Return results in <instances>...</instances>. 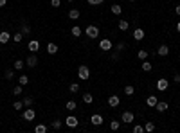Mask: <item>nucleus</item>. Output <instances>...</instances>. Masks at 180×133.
<instances>
[{
    "instance_id": "1",
    "label": "nucleus",
    "mask_w": 180,
    "mask_h": 133,
    "mask_svg": "<svg viewBox=\"0 0 180 133\" xmlns=\"http://www.w3.org/2000/svg\"><path fill=\"white\" fill-rule=\"evenodd\" d=\"M78 77L83 79V81H88V79H90V68H88L87 65H79V68H78Z\"/></svg>"
},
{
    "instance_id": "2",
    "label": "nucleus",
    "mask_w": 180,
    "mask_h": 133,
    "mask_svg": "<svg viewBox=\"0 0 180 133\" xmlns=\"http://www.w3.org/2000/svg\"><path fill=\"white\" fill-rule=\"evenodd\" d=\"M85 34H87L90 40H96V38L99 36V29H97L96 25H88V27L85 29Z\"/></svg>"
},
{
    "instance_id": "3",
    "label": "nucleus",
    "mask_w": 180,
    "mask_h": 133,
    "mask_svg": "<svg viewBox=\"0 0 180 133\" xmlns=\"http://www.w3.org/2000/svg\"><path fill=\"white\" fill-rule=\"evenodd\" d=\"M22 117H23V121H34V119H36V112H34L31 106H27V108L23 110V115H22Z\"/></svg>"
},
{
    "instance_id": "4",
    "label": "nucleus",
    "mask_w": 180,
    "mask_h": 133,
    "mask_svg": "<svg viewBox=\"0 0 180 133\" xmlns=\"http://www.w3.org/2000/svg\"><path fill=\"white\" fill-rule=\"evenodd\" d=\"M121 121H123L124 124H132V122L135 121V115H133V112H124V113L121 115Z\"/></svg>"
},
{
    "instance_id": "5",
    "label": "nucleus",
    "mask_w": 180,
    "mask_h": 133,
    "mask_svg": "<svg viewBox=\"0 0 180 133\" xmlns=\"http://www.w3.org/2000/svg\"><path fill=\"white\" fill-rule=\"evenodd\" d=\"M99 49H101V50H105V52H108V50L112 49V41H110L108 38L101 40V41H99Z\"/></svg>"
},
{
    "instance_id": "6",
    "label": "nucleus",
    "mask_w": 180,
    "mask_h": 133,
    "mask_svg": "<svg viewBox=\"0 0 180 133\" xmlns=\"http://www.w3.org/2000/svg\"><path fill=\"white\" fill-rule=\"evenodd\" d=\"M25 65H27V67H31V68H34V67L38 65V58L34 56V52H32V54H31V56L25 59Z\"/></svg>"
},
{
    "instance_id": "7",
    "label": "nucleus",
    "mask_w": 180,
    "mask_h": 133,
    "mask_svg": "<svg viewBox=\"0 0 180 133\" xmlns=\"http://www.w3.org/2000/svg\"><path fill=\"white\" fill-rule=\"evenodd\" d=\"M103 121H105V119H103L99 113H94V115H90V122H92L94 126H101V124H103Z\"/></svg>"
},
{
    "instance_id": "8",
    "label": "nucleus",
    "mask_w": 180,
    "mask_h": 133,
    "mask_svg": "<svg viewBox=\"0 0 180 133\" xmlns=\"http://www.w3.org/2000/svg\"><path fill=\"white\" fill-rule=\"evenodd\" d=\"M65 124H67L69 128H76V126L79 124V121H78V119H76L74 115H69V117L65 119Z\"/></svg>"
},
{
    "instance_id": "9",
    "label": "nucleus",
    "mask_w": 180,
    "mask_h": 133,
    "mask_svg": "<svg viewBox=\"0 0 180 133\" xmlns=\"http://www.w3.org/2000/svg\"><path fill=\"white\" fill-rule=\"evenodd\" d=\"M27 49H29L31 52H38V50H40V41H38V40H31L29 45H27Z\"/></svg>"
},
{
    "instance_id": "10",
    "label": "nucleus",
    "mask_w": 180,
    "mask_h": 133,
    "mask_svg": "<svg viewBox=\"0 0 180 133\" xmlns=\"http://www.w3.org/2000/svg\"><path fill=\"white\" fill-rule=\"evenodd\" d=\"M168 79H164V77H160L159 81H157V90H160V92H164V90H168Z\"/></svg>"
},
{
    "instance_id": "11",
    "label": "nucleus",
    "mask_w": 180,
    "mask_h": 133,
    "mask_svg": "<svg viewBox=\"0 0 180 133\" xmlns=\"http://www.w3.org/2000/svg\"><path fill=\"white\" fill-rule=\"evenodd\" d=\"M169 108V104L166 103V101H157V104H155V110L157 112H166Z\"/></svg>"
},
{
    "instance_id": "12",
    "label": "nucleus",
    "mask_w": 180,
    "mask_h": 133,
    "mask_svg": "<svg viewBox=\"0 0 180 133\" xmlns=\"http://www.w3.org/2000/svg\"><path fill=\"white\" fill-rule=\"evenodd\" d=\"M119 103H121V99H119V95H110V97H108V104H110L112 108H115V106H119Z\"/></svg>"
},
{
    "instance_id": "13",
    "label": "nucleus",
    "mask_w": 180,
    "mask_h": 133,
    "mask_svg": "<svg viewBox=\"0 0 180 133\" xmlns=\"http://www.w3.org/2000/svg\"><path fill=\"white\" fill-rule=\"evenodd\" d=\"M157 54H159V56H168V54H169V47H168V45H160V47L157 49Z\"/></svg>"
},
{
    "instance_id": "14",
    "label": "nucleus",
    "mask_w": 180,
    "mask_h": 133,
    "mask_svg": "<svg viewBox=\"0 0 180 133\" xmlns=\"http://www.w3.org/2000/svg\"><path fill=\"white\" fill-rule=\"evenodd\" d=\"M9 40H11V34H9L7 31H2V32H0V43H4V45H5Z\"/></svg>"
},
{
    "instance_id": "15",
    "label": "nucleus",
    "mask_w": 180,
    "mask_h": 133,
    "mask_svg": "<svg viewBox=\"0 0 180 133\" xmlns=\"http://www.w3.org/2000/svg\"><path fill=\"white\" fill-rule=\"evenodd\" d=\"M11 40H13L14 43H20V41L23 40V34H22V31H16V32H14V34L11 36Z\"/></svg>"
},
{
    "instance_id": "16",
    "label": "nucleus",
    "mask_w": 180,
    "mask_h": 133,
    "mask_svg": "<svg viewBox=\"0 0 180 133\" xmlns=\"http://www.w3.org/2000/svg\"><path fill=\"white\" fill-rule=\"evenodd\" d=\"M47 52H49V54H56V52H58V45L52 43V41L47 43Z\"/></svg>"
},
{
    "instance_id": "17",
    "label": "nucleus",
    "mask_w": 180,
    "mask_h": 133,
    "mask_svg": "<svg viewBox=\"0 0 180 133\" xmlns=\"http://www.w3.org/2000/svg\"><path fill=\"white\" fill-rule=\"evenodd\" d=\"M133 38H135V40H142V38H144V31L137 27V29L133 31Z\"/></svg>"
},
{
    "instance_id": "18",
    "label": "nucleus",
    "mask_w": 180,
    "mask_h": 133,
    "mask_svg": "<svg viewBox=\"0 0 180 133\" xmlns=\"http://www.w3.org/2000/svg\"><path fill=\"white\" fill-rule=\"evenodd\" d=\"M83 103L92 104V103H94V95H92V94H88V92H87V94H83Z\"/></svg>"
},
{
    "instance_id": "19",
    "label": "nucleus",
    "mask_w": 180,
    "mask_h": 133,
    "mask_svg": "<svg viewBox=\"0 0 180 133\" xmlns=\"http://www.w3.org/2000/svg\"><path fill=\"white\" fill-rule=\"evenodd\" d=\"M157 101H159V99H157L155 95H150V97L146 99V104H148V106H151V108H155V104H157Z\"/></svg>"
},
{
    "instance_id": "20",
    "label": "nucleus",
    "mask_w": 180,
    "mask_h": 133,
    "mask_svg": "<svg viewBox=\"0 0 180 133\" xmlns=\"http://www.w3.org/2000/svg\"><path fill=\"white\" fill-rule=\"evenodd\" d=\"M29 83V76H25V74H22L20 77H18V85H22V86H25Z\"/></svg>"
},
{
    "instance_id": "21",
    "label": "nucleus",
    "mask_w": 180,
    "mask_h": 133,
    "mask_svg": "<svg viewBox=\"0 0 180 133\" xmlns=\"http://www.w3.org/2000/svg\"><path fill=\"white\" fill-rule=\"evenodd\" d=\"M65 108H67L69 112H74V110L78 108V104H76V101H67V104H65Z\"/></svg>"
},
{
    "instance_id": "22",
    "label": "nucleus",
    "mask_w": 180,
    "mask_h": 133,
    "mask_svg": "<svg viewBox=\"0 0 180 133\" xmlns=\"http://www.w3.org/2000/svg\"><path fill=\"white\" fill-rule=\"evenodd\" d=\"M69 18L78 20V18H79V11H78V9H70V11H69Z\"/></svg>"
},
{
    "instance_id": "23",
    "label": "nucleus",
    "mask_w": 180,
    "mask_h": 133,
    "mask_svg": "<svg viewBox=\"0 0 180 133\" xmlns=\"http://www.w3.org/2000/svg\"><path fill=\"white\" fill-rule=\"evenodd\" d=\"M128 27H130V23L126 20H119V31H128Z\"/></svg>"
},
{
    "instance_id": "24",
    "label": "nucleus",
    "mask_w": 180,
    "mask_h": 133,
    "mask_svg": "<svg viewBox=\"0 0 180 133\" xmlns=\"http://www.w3.org/2000/svg\"><path fill=\"white\" fill-rule=\"evenodd\" d=\"M23 65H25V61L16 59V61H14V65H13V68H14V70H22V68H23Z\"/></svg>"
},
{
    "instance_id": "25",
    "label": "nucleus",
    "mask_w": 180,
    "mask_h": 133,
    "mask_svg": "<svg viewBox=\"0 0 180 133\" xmlns=\"http://www.w3.org/2000/svg\"><path fill=\"white\" fill-rule=\"evenodd\" d=\"M13 94H14L16 97H18V95H22V94H23V86H22V85H16V86L13 88Z\"/></svg>"
},
{
    "instance_id": "26",
    "label": "nucleus",
    "mask_w": 180,
    "mask_h": 133,
    "mask_svg": "<svg viewBox=\"0 0 180 133\" xmlns=\"http://www.w3.org/2000/svg\"><path fill=\"white\" fill-rule=\"evenodd\" d=\"M112 13H114V14H121V13H123V7H121L119 4H114V5H112Z\"/></svg>"
},
{
    "instance_id": "27",
    "label": "nucleus",
    "mask_w": 180,
    "mask_h": 133,
    "mask_svg": "<svg viewBox=\"0 0 180 133\" xmlns=\"http://www.w3.org/2000/svg\"><path fill=\"white\" fill-rule=\"evenodd\" d=\"M124 94H126V95H133V94H135V88H133L132 85H126V86H124Z\"/></svg>"
},
{
    "instance_id": "28",
    "label": "nucleus",
    "mask_w": 180,
    "mask_h": 133,
    "mask_svg": "<svg viewBox=\"0 0 180 133\" xmlns=\"http://www.w3.org/2000/svg\"><path fill=\"white\" fill-rule=\"evenodd\" d=\"M13 108H14L16 112H22V110H23V101H14Z\"/></svg>"
},
{
    "instance_id": "29",
    "label": "nucleus",
    "mask_w": 180,
    "mask_h": 133,
    "mask_svg": "<svg viewBox=\"0 0 180 133\" xmlns=\"http://www.w3.org/2000/svg\"><path fill=\"white\" fill-rule=\"evenodd\" d=\"M70 32H72V34H74V36L78 38V36H81V27H78V25H74V27L70 29Z\"/></svg>"
},
{
    "instance_id": "30",
    "label": "nucleus",
    "mask_w": 180,
    "mask_h": 133,
    "mask_svg": "<svg viewBox=\"0 0 180 133\" xmlns=\"http://www.w3.org/2000/svg\"><path fill=\"white\" fill-rule=\"evenodd\" d=\"M137 58H139V59H142V61H144V59H146V58H148V50H144V49H142V50H139V52H137Z\"/></svg>"
},
{
    "instance_id": "31",
    "label": "nucleus",
    "mask_w": 180,
    "mask_h": 133,
    "mask_svg": "<svg viewBox=\"0 0 180 133\" xmlns=\"http://www.w3.org/2000/svg\"><path fill=\"white\" fill-rule=\"evenodd\" d=\"M151 68H153V65H151L150 61H146V59H144V63H142V70H144V72H150Z\"/></svg>"
},
{
    "instance_id": "32",
    "label": "nucleus",
    "mask_w": 180,
    "mask_h": 133,
    "mask_svg": "<svg viewBox=\"0 0 180 133\" xmlns=\"http://www.w3.org/2000/svg\"><path fill=\"white\" fill-rule=\"evenodd\" d=\"M13 77H14V70H13V68H7V70H5V79L11 81Z\"/></svg>"
},
{
    "instance_id": "33",
    "label": "nucleus",
    "mask_w": 180,
    "mask_h": 133,
    "mask_svg": "<svg viewBox=\"0 0 180 133\" xmlns=\"http://www.w3.org/2000/svg\"><path fill=\"white\" fill-rule=\"evenodd\" d=\"M155 130V124L151 122V121H148L146 124H144V131H153Z\"/></svg>"
},
{
    "instance_id": "34",
    "label": "nucleus",
    "mask_w": 180,
    "mask_h": 133,
    "mask_svg": "<svg viewBox=\"0 0 180 133\" xmlns=\"http://www.w3.org/2000/svg\"><path fill=\"white\" fill-rule=\"evenodd\" d=\"M34 131L36 133H45L47 131V126H45V124H38V126L34 128Z\"/></svg>"
},
{
    "instance_id": "35",
    "label": "nucleus",
    "mask_w": 180,
    "mask_h": 133,
    "mask_svg": "<svg viewBox=\"0 0 180 133\" xmlns=\"http://www.w3.org/2000/svg\"><path fill=\"white\" fill-rule=\"evenodd\" d=\"M69 90H70V94H76V92H79V85H78V83H72V85L69 86Z\"/></svg>"
},
{
    "instance_id": "36",
    "label": "nucleus",
    "mask_w": 180,
    "mask_h": 133,
    "mask_svg": "<svg viewBox=\"0 0 180 133\" xmlns=\"http://www.w3.org/2000/svg\"><path fill=\"white\" fill-rule=\"evenodd\" d=\"M119 128H121V122H119V121H112V122H110V130L115 131V130H119Z\"/></svg>"
},
{
    "instance_id": "37",
    "label": "nucleus",
    "mask_w": 180,
    "mask_h": 133,
    "mask_svg": "<svg viewBox=\"0 0 180 133\" xmlns=\"http://www.w3.org/2000/svg\"><path fill=\"white\" fill-rule=\"evenodd\" d=\"M29 32H31V27H29L27 23H22V34L25 36V34H29Z\"/></svg>"
},
{
    "instance_id": "38",
    "label": "nucleus",
    "mask_w": 180,
    "mask_h": 133,
    "mask_svg": "<svg viewBox=\"0 0 180 133\" xmlns=\"http://www.w3.org/2000/svg\"><path fill=\"white\" fill-rule=\"evenodd\" d=\"M31 104H32V97H31V95L23 97V106H31Z\"/></svg>"
},
{
    "instance_id": "39",
    "label": "nucleus",
    "mask_w": 180,
    "mask_h": 133,
    "mask_svg": "<svg viewBox=\"0 0 180 133\" xmlns=\"http://www.w3.org/2000/svg\"><path fill=\"white\" fill-rule=\"evenodd\" d=\"M54 130H61V121H52V124H50Z\"/></svg>"
},
{
    "instance_id": "40",
    "label": "nucleus",
    "mask_w": 180,
    "mask_h": 133,
    "mask_svg": "<svg viewBox=\"0 0 180 133\" xmlns=\"http://www.w3.org/2000/svg\"><path fill=\"white\" fill-rule=\"evenodd\" d=\"M87 2H88L90 5H101V4H103L105 0H87Z\"/></svg>"
},
{
    "instance_id": "41",
    "label": "nucleus",
    "mask_w": 180,
    "mask_h": 133,
    "mask_svg": "<svg viewBox=\"0 0 180 133\" xmlns=\"http://www.w3.org/2000/svg\"><path fill=\"white\" fill-rule=\"evenodd\" d=\"M142 131H144V126H139V124L133 126V133H142Z\"/></svg>"
},
{
    "instance_id": "42",
    "label": "nucleus",
    "mask_w": 180,
    "mask_h": 133,
    "mask_svg": "<svg viewBox=\"0 0 180 133\" xmlns=\"http://www.w3.org/2000/svg\"><path fill=\"white\" fill-rule=\"evenodd\" d=\"M124 47H126V43H124V41H119L115 49H117V50H124Z\"/></svg>"
},
{
    "instance_id": "43",
    "label": "nucleus",
    "mask_w": 180,
    "mask_h": 133,
    "mask_svg": "<svg viewBox=\"0 0 180 133\" xmlns=\"http://www.w3.org/2000/svg\"><path fill=\"white\" fill-rule=\"evenodd\" d=\"M50 5H52V7H59V5H61V0H50Z\"/></svg>"
},
{
    "instance_id": "44",
    "label": "nucleus",
    "mask_w": 180,
    "mask_h": 133,
    "mask_svg": "<svg viewBox=\"0 0 180 133\" xmlns=\"http://www.w3.org/2000/svg\"><path fill=\"white\" fill-rule=\"evenodd\" d=\"M173 79H175V83H180V74H177V76L173 77Z\"/></svg>"
},
{
    "instance_id": "45",
    "label": "nucleus",
    "mask_w": 180,
    "mask_h": 133,
    "mask_svg": "<svg viewBox=\"0 0 180 133\" xmlns=\"http://www.w3.org/2000/svg\"><path fill=\"white\" fill-rule=\"evenodd\" d=\"M175 13H177V14L180 16V5H177V7H175Z\"/></svg>"
},
{
    "instance_id": "46",
    "label": "nucleus",
    "mask_w": 180,
    "mask_h": 133,
    "mask_svg": "<svg viewBox=\"0 0 180 133\" xmlns=\"http://www.w3.org/2000/svg\"><path fill=\"white\" fill-rule=\"evenodd\" d=\"M5 4H7V0H0V7H4Z\"/></svg>"
},
{
    "instance_id": "47",
    "label": "nucleus",
    "mask_w": 180,
    "mask_h": 133,
    "mask_svg": "<svg viewBox=\"0 0 180 133\" xmlns=\"http://www.w3.org/2000/svg\"><path fill=\"white\" fill-rule=\"evenodd\" d=\"M177 31L180 32V22H177Z\"/></svg>"
},
{
    "instance_id": "48",
    "label": "nucleus",
    "mask_w": 180,
    "mask_h": 133,
    "mask_svg": "<svg viewBox=\"0 0 180 133\" xmlns=\"http://www.w3.org/2000/svg\"><path fill=\"white\" fill-rule=\"evenodd\" d=\"M67 2H74V0H67Z\"/></svg>"
},
{
    "instance_id": "49",
    "label": "nucleus",
    "mask_w": 180,
    "mask_h": 133,
    "mask_svg": "<svg viewBox=\"0 0 180 133\" xmlns=\"http://www.w3.org/2000/svg\"><path fill=\"white\" fill-rule=\"evenodd\" d=\"M130 2H133V0H130Z\"/></svg>"
}]
</instances>
